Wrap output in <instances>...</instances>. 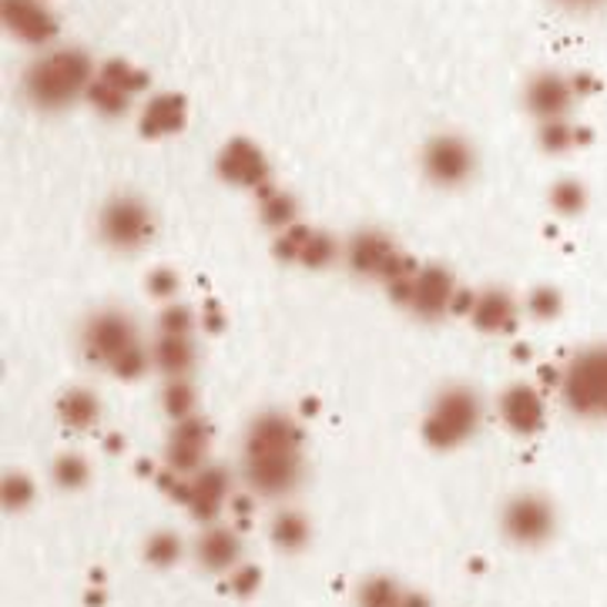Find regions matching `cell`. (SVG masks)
Wrapping results in <instances>:
<instances>
[{
  "mask_svg": "<svg viewBox=\"0 0 607 607\" xmlns=\"http://www.w3.org/2000/svg\"><path fill=\"white\" fill-rule=\"evenodd\" d=\"M241 491L259 501H286L306 480V430L289 410H263L241 433Z\"/></svg>",
  "mask_w": 607,
  "mask_h": 607,
  "instance_id": "6da1fadb",
  "label": "cell"
},
{
  "mask_svg": "<svg viewBox=\"0 0 607 607\" xmlns=\"http://www.w3.org/2000/svg\"><path fill=\"white\" fill-rule=\"evenodd\" d=\"M97 78L94 61L81 48H48L21 74V91L38 111H64L88 97Z\"/></svg>",
  "mask_w": 607,
  "mask_h": 607,
  "instance_id": "7a4b0ae2",
  "label": "cell"
},
{
  "mask_svg": "<svg viewBox=\"0 0 607 607\" xmlns=\"http://www.w3.org/2000/svg\"><path fill=\"white\" fill-rule=\"evenodd\" d=\"M483 413H487V407H483V397L473 387L446 383L430 397L423 410L420 440L436 453H453L480 433Z\"/></svg>",
  "mask_w": 607,
  "mask_h": 607,
  "instance_id": "3957f363",
  "label": "cell"
},
{
  "mask_svg": "<svg viewBox=\"0 0 607 607\" xmlns=\"http://www.w3.org/2000/svg\"><path fill=\"white\" fill-rule=\"evenodd\" d=\"M94 235L114 256H135L148 249L158 235V215L142 195L117 192L94 215Z\"/></svg>",
  "mask_w": 607,
  "mask_h": 607,
  "instance_id": "277c9868",
  "label": "cell"
},
{
  "mask_svg": "<svg viewBox=\"0 0 607 607\" xmlns=\"http://www.w3.org/2000/svg\"><path fill=\"white\" fill-rule=\"evenodd\" d=\"M557 393L577 420H607V342L577 349L557 373Z\"/></svg>",
  "mask_w": 607,
  "mask_h": 607,
  "instance_id": "5b68a950",
  "label": "cell"
},
{
  "mask_svg": "<svg viewBox=\"0 0 607 607\" xmlns=\"http://www.w3.org/2000/svg\"><path fill=\"white\" fill-rule=\"evenodd\" d=\"M342 266L356 276V279H370V282H383L393 286L400 279H410L420 263L397 246V238L383 228H356L352 235L342 238Z\"/></svg>",
  "mask_w": 607,
  "mask_h": 607,
  "instance_id": "8992f818",
  "label": "cell"
},
{
  "mask_svg": "<svg viewBox=\"0 0 607 607\" xmlns=\"http://www.w3.org/2000/svg\"><path fill=\"white\" fill-rule=\"evenodd\" d=\"M142 329L135 322V316L128 309H117V306H101L91 316H84V322L78 326V352L88 367L111 373V367L128 356L132 349H138Z\"/></svg>",
  "mask_w": 607,
  "mask_h": 607,
  "instance_id": "52a82bcc",
  "label": "cell"
},
{
  "mask_svg": "<svg viewBox=\"0 0 607 607\" xmlns=\"http://www.w3.org/2000/svg\"><path fill=\"white\" fill-rule=\"evenodd\" d=\"M387 292L397 306L410 309L420 322H440L446 316H456L463 286L456 282V276L446 266L426 263L410 279L387 286Z\"/></svg>",
  "mask_w": 607,
  "mask_h": 607,
  "instance_id": "ba28073f",
  "label": "cell"
},
{
  "mask_svg": "<svg viewBox=\"0 0 607 607\" xmlns=\"http://www.w3.org/2000/svg\"><path fill=\"white\" fill-rule=\"evenodd\" d=\"M557 531V507L541 491H517L501 507V534L507 544L534 551L544 547Z\"/></svg>",
  "mask_w": 607,
  "mask_h": 607,
  "instance_id": "9c48e42d",
  "label": "cell"
},
{
  "mask_svg": "<svg viewBox=\"0 0 607 607\" xmlns=\"http://www.w3.org/2000/svg\"><path fill=\"white\" fill-rule=\"evenodd\" d=\"M272 253L279 263L286 266H299V269H312L322 272L336 263H342V238H336L326 228L296 222L292 228L279 232L272 241Z\"/></svg>",
  "mask_w": 607,
  "mask_h": 607,
  "instance_id": "30bf717a",
  "label": "cell"
},
{
  "mask_svg": "<svg viewBox=\"0 0 607 607\" xmlns=\"http://www.w3.org/2000/svg\"><path fill=\"white\" fill-rule=\"evenodd\" d=\"M420 172L436 188H463L476 172V152L460 135H433L420 152Z\"/></svg>",
  "mask_w": 607,
  "mask_h": 607,
  "instance_id": "8fae6325",
  "label": "cell"
},
{
  "mask_svg": "<svg viewBox=\"0 0 607 607\" xmlns=\"http://www.w3.org/2000/svg\"><path fill=\"white\" fill-rule=\"evenodd\" d=\"M215 175L225 185L246 188L253 195H259L263 188L272 185V168H269L263 148L249 138H232L222 145V152L215 155Z\"/></svg>",
  "mask_w": 607,
  "mask_h": 607,
  "instance_id": "7c38bea8",
  "label": "cell"
},
{
  "mask_svg": "<svg viewBox=\"0 0 607 607\" xmlns=\"http://www.w3.org/2000/svg\"><path fill=\"white\" fill-rule=\"evenodd\" d=\"M208 446H212V423L202 413L172 423L165 440V470L178 476L198 473L208 463Z\"/></svg>",
  "mask_w": 607,
  "mask_h": 607,
  "instance_id": "4fadbf2b",
  "label": "cell"
},
{
  "mask_svg": "<svg viewBox=\"0 0 607 607\" xmlns=\"http://www.w3.org/2000/svg\"><path fill=\"white\" fill-rule=\"evenodd\" d=\"M497 416H501V423L511 433L534 436L547 423V400H544V393L534 383L517 380V383H511V387L501 390V397H497Z\"/></svg>",
  "mask_w": 607,
  "mask_h": 607,
  "instance_id": "5bb4252c",
  "label": "cell"
},
{
  "mask_svg": "<svg viewBox=\"0 0 607 607\" xmlns=\"http://www.w3.org/2000/svg\"><path fill=\"white\" fill-rule=\"evenodd\" d=\"M521 316H524V302L514 292L491 286V289H480L473 296L466 322L483 336H511V332H517Z\"/></svg>",
  "mask_w": 607,
  "mask_h": 607,
  "instance_id": "9a60e30c",
  "label": "cell"
},
{
  "mask_svg": "<svg viewBox=\"0 0 607 607\" xmlns=\"http://www.w3.org/2000/svg\"><path fill=\"white\" fill-rule=\"evenodd\" d=\"M192 554H195V564L208 574H218V577H228L246 554V544H241V534L228 524H208L198 531L195 544H192Z\"/></svg>",
  "mask_w": 607,
  "mask_h": 607,
  "instance_id": "2e32d148",
  "label": "cell"
},
{
  "mask_svg": "<svg viewBox=\"0 0 607 607\" xmlns=\"http://www.w3.org/2000/svg\"><path fill=\"white\" fill-rule=\"evenodd\" d=\"M4 24L18 41L31 48L48 51V44L58 38V18L44 0H4Z\"/></svg>",
  "mask_w": 607,
  "mask_h": 607,
  "instance_id": "e0dca14e",
  "label": "cell"
},
{
  "mask_svg": "<svg viewBox=\"0 0 607 607\" xmlns=\"http://www.w3.org/2000/svg\"><path fill=\"white\" fill-rule=\"evenodd\" d=\"M574 81L554 74V71H541L527 81L524 88V104L527 111L541 121H560L570 114V104H574Z\"/></svg>",
  "mask_w": 607,
  "mask_h": 607,
  "instance_id": "ac0fdd59",
  "label": "cell"
},
{
  "mask_svg": "<svg viewBox=\"0 0 607 607\" xmlns=\"http://www.w3.org/2000/svg\"><path fill=\"white\" fill-rule=\"evenodd\" d=\"M148 352H152V370L162 373L165 380L192 377L195 367H198V342H195V336L155 332V339L148 342Z\"/></svg>",
  "mask_w": 607,
  "mask_h": 607,
  "instance_id": "d6986e66",
  "label": "cell"
},
{
  "mask_svg": "<svg viewBox=\"0 0 607 607\" xmlns=\"http://www.w3.org/2000/svg\"><path fill=\"white\" fill-rule=\"evenodd\" d=\"M188 121V104L182 94H172V91H162V94H152L142 107V121L138 128L145 138H168V135H178Z\"/></svg>",
  "mask_w": 607,
  "mask_h": 607,
  "instance_id": "ffe728a7",
  "label": "cell"
},
{
  "mask_svg": "<svg viewBox=\"0 0 607 607\" xmlns=\"http://www.w3.org/2000/svg\"><path fill=\"white\" fill-rule=\"evenodd\" d=\"M359 607H433L423 590H410L387 574H373L359 584Z\"/></svg>",
  "mask_w": 607,
  "mask_h": 607,
  "instance_id": "44dd1931",
  "label": "cell"
},
{
  "mask_svg": "<svg viewBox=\"0 0 607 607\" xmlns=\"http://www.w3.org/2000/svg\"><path fill=\"white\" fill-rule=\"evenodd\" d=\"M54 410H58V420H61L64 430H71V433H88V430H94L97 420H101V397H97L94 390H88V387H68V390L58 397Z\"/></svg>",
  "mask_w": 607,
  "mask_h": 607,
  "instance_id": "7402d4cb",
  "label": "cell"
},
{
  "mask_svg": "<svg viewBox=\"0 0 607 607\" xmlns=\"http://www.w3.org/2000/svg\"><path fill=\"white\" fill-rule=\"evenodd\" d=\"M269 537H272V547L282 551V554H299L309 547L312 541V524L302 511L296 507H279L269 521Z\"/></svg>",
  "mask_w": 607,
  "mask_h": 607,
  "instance_id": "603a6c76",
  "label": "cell"
},
{
  "mask_svg": "<svg viewBox=\"0 0 607 607\" xmlns=\"http://www.w3.org/2000/svg\"><path fill=\"white\" fill-rule=\"evenodd\" d=\"M256 202H259V222H263L266 228H272L276 235L286 232V228H292L296 222H302L299 202H296V195L286 192V188L269 185V188H263V192L256 195Z\"/></svg>",
  "mask_w": 607,
  "mask_h": 607,
  "instance_id": "cb8c5ba5",
  "label": "cell"
},
{
  "mask_svg": "<svg viewBox=\"0 0 607 607\" xmlns=\"http://www.w3.org/2000/svg\"><path fill=\"white\" fill-rule=\"evenodd\" d=\"M158 403H162V413L178 423V420H188L198 413V387L192 377H182V380H165L162 390H158Z\"/></svg>",
  "mask_w": 607,
  "mask_h": 607,
  "instance_id": "d4e9b609",
  "label": "cell"
},
{
  "mask_svg": "<svg viewBox=\"0 0 607 607\" xmlns=\"http://www.w3.org/2000/svg\"><path fill=\"white\" fill-rule=\"evenodd\" d=\"M51 483L58 491H68V494H78L91 483V463L84 460V453H74V450H64L51 460Z\"/></svg>",
  "mask_w": 607,
  "mask_h": 607,
  "instance_id": "484cf974",
  "label": "cell"
},
{
  "mask_svg": "<svg viewBox=\"0 0 607 607\" xmlns=\"http://www.w3.org/2000/svg\"><path fill=\"white\" fill-rule=\"evenodd\" d=\"M97 78L101 81H107L111 88H117V91H125L128 97H135L138 91H145L148 88V74L145 71H138L135 64H128V61H121V58H114V61H104L101 68H97Z\"/></svg>",
  "mask_w": 607,
  "mask_h": 607,
  "instance_id": "4316f807",
  "label": "cell"
},
{
  "mask_svg": "<svg viewBox=\"0 0 607 607\" xmlns=\"http://www.w3.org/2000/svg\"><path fill=\"white\" fill-rule=\"evenodd\" d=\"M38 497V487L34 480L21 470L14 473H4V483H0V501H4V511L8 514H24Z\"/></svg>",
  "mask_w": 607,
  "mask_h": 607,
  "instance_id": "83f0119b",
  "label": "cell"
},
{
  "mask_svg": "<svg viewBox=\"0 0 607 607\" xmlns=\"http://www.w3.org/2000/svg\"><path fill=\"white\" fill-rule=\"evenodd\" d=\"M198 326H202V316L188 302L175 299V302H165V309L158 312V326L155 329L165 332V336H195Z\"/></svg>",
  "mask_w": 607,
  "mask_h": 607,
  "instance_id": "f1b7e54d",
  "label": "cell"
},
{
  "mask_svg": "<svg viewBox=\"0 0 607 607\" xmlns=\"http://www.w3.org/2000/svg\"><path fill=\"white\" fill-rule=\"evenodd\" d=\"M88 101H91L94 111L104 114V117H121V114H128V104H132V97H128L125 91L111 88V84L101 81V78H94V84H91V91H88Z\"/></svg>",
  "mask_w": 607,
  "mask_h": 607,
  "instance_id": "f546056e",
  "label": "cell"
},
{
  "mask_svg": "<svg viewBox=\"0 0 607 607\" xmlns=\"http://www.w3.org/2000/svg\"><path fill=\"white\" fill-rule=\"evenodd\" d=\"M584 205H587V192H584V185H580L577 178H560V182L551 188V208H554L557 215L574 218V215L584 212Z\"/></svg>",
  "mask_w": 607,
  "mask_h": 607,
  "instance_id": "4dcf8cb0",
  "label": "cell"
},
{
  "mask_svg": "<svg viewBox=\"0 0 607 607\" xmlns=\"http://www.w3.org/2000/svg\"><path fill=\"white\" fill-rule=\"evenodd\" d=\"M560 309H564V296H560V289H554V286H537V289H531L527 299H524V312H527L531 319H537V322L557 319Z\"/></svg>",
  "mask_w": 607,
  "mask_h": 607,
  "instance_id": "1f68e13d",
  "label": "cell"
},
{
  "mask_svg": "<svg viewBox=\"0 0 607 607\" xmlns=\"http://www.w3.org/2000/svg\"><path fill=\"white\" fill-rule=\"evenodd\" d=\"M178 557H182V541L175 531H155L145 541V560L152 567H172V564H178Z\"/></svg>",
  "mask_w": 607,
  "mask_h": 607,
  "instance_id": "d6a6232c",
  "label": "cell"
},
{
  "mask_svg": "<svg viewBox=\"0 0 607 607\" xmlns=\"http://www.w3.org/2000/svg\"><path fill=\"white\" fill-rule=\"evenodd\" d=\"M577 135H584V132H577L574 125H567V117H560V121H544V125H541V148L551 152V155L567 152V148L577 145Z\"/></svg>",
  "mask_w": 607,
  "mask_h": 607,
  "instance_id": "836d02e7",
  "label": "cell"
},
{
  "mask_svg": "<svg viewBox=\"0 0 607 607\" xmlns=\"http://www.w3.org/2000/svg\"><path fill=\"white\" fill-rule=\"evenodd\" d=\"M145 289L158 299V302H175L178 299V289H182V279L175 269H152L148 279H145Z\"/></svg>",
  "mask_w": 607,
  "mask_h": 607,
  "instance_id": "e575fe53",
  "label": "cell"
},
{
  "mask_svg": "<svg viewBox=\"0 0 607 607\" xmlns=\"http://www.w3.org/2000/svg\"><path fill=\"white\" fill-rule=\"evenodd\" d=\"M259 580H263V574H259L253 564H238V567L225 577V584H228L232 594H238V597L256 594V590H259Z\"/></svg>",
  "mask_w": 607,
  "mask_h": 607,
  "instance_id": "d590c367",
  "label": "cell"
},
{
  "mask_svg": "<svg viewBox=\"0 0 607 607\" xmlns=\"http://www.w3.org/2000/svg\"><path fill=\"white\" fill-rule=\"evenodd\" d=\"M554 4H560V8H570V11H590V8L604 4V0H554Z\"/></svg>",
  "mask_w": 607,
  "mask_h": 607,
  "instance_id": "8d00e7d4",
  "label": "cell"
},
{
  "mask_svg": "<svg viewBox=\"0 0 607 607\" xmlns=\"http://www.w3.org/2000/svg\"><path fill=\"white\" fill-rule=\"evenodd\" d=\"M202 326H205V329H218V326H222L218 306H208V312H202Z\"/></svg>",
  "mask_w": 607,
  "mask_h": 607,
  "instance_id": "74e56055",
  "label": "cell"
}]
</instances>
